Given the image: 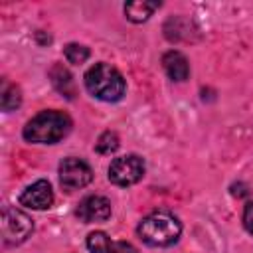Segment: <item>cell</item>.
<instances>
[{
    "instance_id": "6da1fadb",
    "label": "cell",
    "mask_w": 253,
    "mask_h": 253,
    "mask_svg": "<svg viewBox=\"0 0 253 253\" xmlns=\"http://www.w3.org/2000/svg\"><path fill=\"white\" fill-rule=\"evenodd\" d=\"M71 130V119L61 111H42L24 126V138L36 144H53Z\"/></svg>"
},
{
    "instance_id": "7a4b0ae2",
    "label": "cell",
    "mask_w": 253,
    "mask_h": 253,
    "mask_svg": "<svg viewBox=\"0 0 253 253\" xmlns=\"http://www.w3.org/2000/svg\"><path fill=\"white\" fill-rule=\"evenodd\" d=\"M85 87L87 91L101 101H119L126 91V83L123 75L109 63H95L85 71Z\"/></svg>"
},
{
    "instance_id": "3957f363",
    "label": "cell",
    "mask_w": 253,
    "mask_h": 253,
    "mask_svg": "<svg viewBox=\"0 0 253 253\" xmlns=\"http://www.w3.org/2000/svg\"><path fill=\"white\" fill-rule=\"evenodd\" d=\"M180 233L182 223L168 211H154L138 223V235L150 247H168L178 241Z\"/></svg>"
},
{
    "instance_id": "277c9868",
    "label": "cell",
    "mask_w": 253,
    "mask_h": 253,
    "mask_svg": "<svg viewBox=\"0 0 253 253\" xmlns=\"http://www.w3.org/2000/svg\"><path fill=\"white\" fill-rule=\"evenodd\" d=\"M34 231V221L28 213L8 208L2 213V239L8 245H20L24 243Z\"/></svg>"
},
{
    "instance_id": "5b68a950",
    "label": "cell",
    "mask_w": 253,
    "mask_h": 253,
    "mask_svg": "<svg viewBox=\"0 0 253 253\" xmlns=\"http://www.w3.org/2000/svg\"><path fill=\"white\" fill-rule=\"evenodd\" d=\"M144 176V160L136 154L119 156L109 166V180L117 186H132Z\"/></svg>"
},
{
    "instance_id": "8992f818",
    "label": "cell",
    "mask_w": 253,
    "mask_h": 253,
    "mask_svg": "<svg viewBox=\"0 0 253 253\" xmlns=\"http://www.w3.org/2000/svg\"><path fill=\"white\" fill-rule=\"evenodd\" d=\"M93 180V172L89 168V164L81 158L69 156L63 158L59 164V182L63 188L67 190H79L85 188L89 182Z\"/></svg>"
},
{
    "instance_id": "52a82bcc",
    "label": "cell",
    "mask_w": 253,
    "mask_h": 253,
    "mask_svg": "<svg viewBox=\"0 0 253 253\" xmlns=\"http://www.w3.org/2000/svg\"><path fill=\"white\" fill-rule=\"evenodd\" d=\"M77 217L85 223L105 221L111 217V202L103 196H87L77 206Z\"/></svg>"
},
{
    "instance_id": "ba28073f",
    "label": "cell",
    "mask_w": 253,
    "mask_h": 253,
    "mask_svg": "<svg viewBox=\"0 0 253 253\" xmlns=\"http://www.w3.org/2000/svg\"><path fill=\"white\" fill-rule=\"evenodd\" d=\"M20 204L32 210H47L53 204V190L51 184L47 180H38L34 184H30L22 196H20Z\"/></svg>"
},
{
    "instance_id": "9c48e42d",
    "label": "cell",
    "mask_w": 253,
    "mask_h": 253,
    "mask_svg": "<svg viewBox=\"0 0 253 253\" xmlns=\"http://www.w3.org/2000/svg\"><path fill=\"white\" fill-rule=\"evenodd\" d=\"M162 65H164V71L166 75L172 79V81H186L188 75H190V65H188V59L184 53L180 51H166L164 57H162Z\"/></svg>"
},
{
    "instance_id": "30bf717a",
    "label": "cell",
    "mask_w": 253,
    "mask_h": 253,
    "mask_svg": "<svg viewBox=\"0 0 253 253\" xmlns=\"http://www.w3.org/2000/svg\"><path fill=\"white\" fill-rule=\"evenodd\" d=\"M49 77H51V83H53V87L61 93V95H65L67 99H73V95H75V87H73V79H71V73L63 67V65H53L51 67V71H49Z\"/></svg>"
},
{
    "instance_id": "8fae6325",
    "label": "cell",
    "mask_w": 253,
    "mask_h": 253,
    "mask_svg": "<svg viewBox=\"0 0 253 253\" xmlns=\"http://www.w3.org/2000/svg\"><path fill=\"white\" fill-rule=\"evenodd\" d=\"M160 8V2H128V4H125V14H126V18L130 20V22H136V24H140V22H146L150 16H152V12L154 10H158Z\"/></svg>"
},
{
    "instance_id": "7c38bea8",
    "label": "cell",
    "mask_w": 253,
    "mask_h": 253,
    "mask_svg": "<svg viewBox=\"0 0 253 253\" xmlns=\"http://www.w3.org/2000/svg\"><path fill=\"white\" fill-rule=\"evenodd\" d=\"M20 101H22V95H20V89L8 81L2 83V95H0V103H2V109L4 111H14L20 107Z\"/></svg>"
},
{
    "instance_id": "4fadbf2b",
    "label": "cell",
    "mask_w": 253,
    "mask_h": 253,
    "mask_svg": "<svg viewBox=\"0 0 253 253\" xmlns=\"http://www.w3.org/2000/svg\"><path fill=\"white\" fill-rule=\"evenodd\" d=\"M113 241L109 239V235L105 231H93L87 237V249L91 253H111Z\"/></svg>"
},
{
    "instance_id": "5bb4252c",
    "label": "cell",
    "mask_w": 253,
    "mask_h": 253,
    "mask_svg": "<svg viewBox=\"0 0 253 253\" xmlns=\"http://www.w3.org/2000/svg\"><path fill=\"white\" fill-rule=\"evenodd\" d=\"M63 53H65V59L69 63H73V65L85 63L89 59V49L85 45H81V43H67L65 49H63Z\"/></svg>"
},
{
    "instance_id": "9a60e30c",
    "label": "cell",
    "mask_w": 253,
    "mask_h": 253,
    "mask_svg": "<svg viewBox=\"0 0 253 253\" xmlns=\"http://www.w3.org/2000/svg\"><path fill=\"white\" fill-rule=\"evenodd\" d=\"M95 148H97V152H101V154H111V152H115V150L119 148V136H117V132H113V130L103 132V134L99 136Z\"/></svg>"
},
{
    "instance_id": "2e32d148",
    "label": "cell",
    "mask_w": 253,
    "mask_h": 253,
    "mask_svg": "<svg viewBox=\"0 0 253 253\" xmlns=\"http://www.w3.org/2000/svg\"><path fill=\"white\" fill-rule=\"evenodd\" d=\"M243 225L253 235V202H249L245 206V210H243Z\"/></svg>"
},
{
    "instance_id": "e0dca14e",
    "label": "cell",
    "mask_w": 253,
    "mask_h": 253,
    "mask_svg": "<svg viewBox=\"0 0 253 253\" xmlns=\"http://www.w3.org/2000/svg\"><path fill=\"white\" fill-rule=\"evenodd\" d=\"M111 253H136V249L126 241H117V243H113Z\"/></svg>"
}]
</instances>
